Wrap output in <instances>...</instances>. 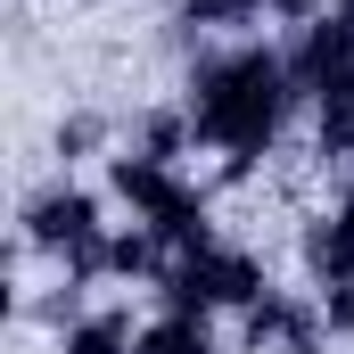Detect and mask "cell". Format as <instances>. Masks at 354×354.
<instances>
[{
  "instance_id": "obj_1",
  "label": "cell",
  "mask_w": 354,
  "mask_h": 354,
  "mask_svg": "<svg viewBox=\"0 0 354 354\" xmlns=\"http://www.w3.org/2000/svg\"><path fill=\"white\" fill-rule=\"evenodd\" d=\"M297 99H305V91H297L288 50H272V41L248 33V41L206 50V58L189 66L181 115H189V140L223 157V174H248V165L272 157V140H280V124H288Z\"/></svg>"
},
{
  "instance_id": "obj_6",
  "label": "cell",
  "mask_w": 354,
  "mask_h": 354,
  "mask_svg": "<svg viewBox=\"0 0 354 354\" xmlns=\"http://www.w3.org/2000/svg\"><path fill=\"white\" fill-rule=\"evenodd\" d=\"M313 149L330 165H354V75H330L313 91Z\"/></svg>"
},
{
  "instance_id": "obj_12",
  "label": "cell",
  "mask_w": 354,
  "mask_h": 354,
  "mask_svg": "<svg viewBox=\"0 0 354 354\" xmlns=\"http://www.w3.org/2000/svg\"><path fill=\"white\" fill-rule=\"evenodd\" d=\"M346 174H354V165H346ZM346 198H354V189H346Z\"/></svg>"
},
{
  "instance_id": "obj_4",
  "label": "cell",
  "mask_w": 354,
  "mask_h": 354,
  "mask_svg": "<svg viewBox=\"0 0 354 354\" xmlns=\"http://www.w3.org/2000/svg\"><path fill=\"white\" fill-rule=\"evenodd\" d=\"M181 189H189V174L157 165V157H140V149H115V157H107V198L132 206V223H157Z\"/></svg>"
},
{
  "instance_id": "obj_8",
  "label": "cell",
  "mask_w": 354,
  "mask_h": 354,
  "mask_svg": "<svg viewBox=\"0 0 354 354\" xmlns=\"http://www.w3.org/2000/svg\"><path fill=\"white\" fill-rule=\"evenodd\" d=\"M132 354H214V330L189 322V313H157V322H140V346Z\"/></svg>"
},
{
  "instance_id": "obj_3",
  "label": "cell",
  "mask_w": 354,
  "mask_h": 354,
  "mask_svg": "<svg viewBox=\"0 0 354 354\" xmlns=\"http://www.w3.org/2000/svg\"><path fill=\"white\" fill-rule=\"evenodd\" d=\"M25 248H41V256H58L66 264V288H83L99 280V248H107V223H99V189L83 181H50V189H33L25 198Z\"/></svg>"
},
{
  "instance_id": "obj_7",
  "label": "cell",
  "mask_w": 354,
  "mask_h": 354,
  "mask_svg": "<svg viewBox=\"0 0 354 354\" xmlns=\"http://www.w3.org/2000/svg\"><path fill=\"white\" fill-rule=\"evenodd\" d=\"M140 346V330H132V313H75L66 330H58V354H132Z\"/></svg>"
},
{
  "instance_id": "obj_5",
  "label": "cell",
  "mask_w": 354,
  "mask_h": 354,
  "mask_svg": "<svg viewBox=\"0 0 354 354\" xmlns=\"http://www.w3.org/2000/svg\"><path fill=\"white\" fill-rule=\"evenodd\" d=\"M297 256H305V272H313V288H346L354 280V198H338L330 214L305 223Z\"/></svg>"
},
{
  "instance_id": "obj_11",
  "label": "cell",
  "mask_w": 354,
  "mask_h": 354,
  "mask_svg": "<svg viewBox=\"0 0 354 354\" xmlns=\"http://www.w3.org/2000/svg\"><path fill=\"white\" fill-rule=\"evenodd\" d=\"M264 8L280 17V25H297V33H305V25H322V17H330L338 0H264Z\"/></svg>"
},
{
  "instance_id": "obj_2",
  "label": "cell",
  "mask_w": 354,
  "mask_h": 354,
  "mask_svg": "<svg viewBox=\"0 0 354 354\" xmlns=\"http://www.w3.org/2000/svg\"><path fill=\"white\" fill-rule=\"evenodd\" d=\"M157 288H165V313L214 322V313H248V305H264V297H272V272H264V256L214 239V248H198V256H174V272H165Z\"/></svg>"
},
{
  "instance_id": "obj_9",
  "label": "cell",
  "mask_w": 354,
  "mask_h": 354,
  "mask_svg": "<svg viewBox=\"0 0 354 354\" xmlns=\"http://www.w3.org/2000/svg\"><path fill=\"white\" fill-rule=\"evenodd\" d=\"M256 17H272L264 0H181V25H198V33H239L248 41Z\"/></svg>"
},
{
  "instance_id": "obj_10",
  "label": "cell",
  "mask_w": 354,
  "mask_h": 354,
  "mask_svg": "<svg viewBox=\"0 0 354 354\" xmlns=\"http://www.w3.org/2000/svg\"><path fill=\"white\" fill-rule=\"evenodd\" d=\"M313 305H322V330H330V338H354V280L346 288H322Z\"/></svg>"
}]
</instances>
